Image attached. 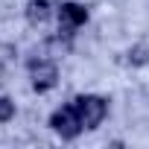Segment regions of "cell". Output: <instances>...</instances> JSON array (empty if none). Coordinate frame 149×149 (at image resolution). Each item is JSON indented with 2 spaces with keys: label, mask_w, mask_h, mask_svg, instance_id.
<instances>
[{
  "label": "cell",
  "mask_w": 149,
  "mask_h": 149,
  "mask_svg": "<svg viewBox=\"0 0 149 149\" xmlns=\"http://www.w3.org/2000/svg\"><path fill=\"white\" fill-rule=\"evenodd\" d=\"M73 105L79 111L82 129H88V132L100 129L102 120L108 117V100L100 97V94H79V97H73Z\"/></svg>",
  "instance_id": "6da1fadb"
},
{
  "label": "cell",
  "mask_w": 149,
  "mask_h": 149,
  "mask_svg": "<svg viewBox=\"0 0 149 149\" xmlns=\"http://www.w3.org/2000/svg\"><path fill=\"white\" fill-rule=\"evenodd\" d=\"M26 70H29V82H32V91L38 94H47L58 85V64L56 58L50 56H35L26 61Z\"/></svg>",
  "instance_id": "7a4b0ae2"
},
{
  "label": "cell",
  "mask_w": 149,
  "mask_h": 149,
  "mask_svg": "<svg viewBox=\"0 0 149 149\" xmlns=\"http://www.w3.org/2000/svg\"><path fill=\"white\" fill-rule=\"evenodd\" d=\"M50 129L61 137V140H76L85 129H82V120H79V111H76V105H73V100L70 102H64V105H58L53 114H50Z\"/></svg>",
  "instance_id": "3957f363"
},
{
  "label": "cell",
  "mask_w": 149,
  "mask_h": 149,
  "mask_svg": "<svg viewBox=\"0 0 149 149\" xmlns=\"http://www.w3.org/2000/svg\"><path fill=\"white\" fill-rule=\"evenodd\" d=\"M88 24V9L79 6V3H70V0H64V3H58V29L73 35L79 26Z\"/></svg>",
  "instance_id": "277c9868"
},
{
  "label": "cell",
  "mask_w": 149,
  "mask_h": 149,
  "mask_svg": "<svg viewBox=\"0 0 149 149\" xmlns=\"http://www.w3.org/2000/svg\"><path fill=\"white\" fill-rule=\"evenodd\" d=\"M24 15H26L29 26H44L53 18V3H50V0H26Z\"/></svg>",
  "instance_id": "5b68a950"
},
{
  "label": "cell",
  "mask_w": 149,
  "mask_h": 149,
  "mask_svg": "<svg viewBox=\"0 0 149 149\" xmlns=\"http://www.w3.org/2000/svg\"><path fill=\"white\" fill-rule=\"evenodd\" d=\"M126 61H129L132 67H146V64H149V44H134V47H129Z\"/></svg>",
  "instance_id": "8992f818"
},
{
  "label": "cell",
  "mask_w": 149,
  "mask_h": 149,
  "mask_svg": "<svg viewBox=\"0 0 149 149\" xmlns=\"http://www.w3.org/2000/svg\"><path fill=\"white\" fill-rule=\"evenodd\" d=\"M15 100L12 97H0V123H9V120H15Z\"/></svg>",
  "instance_id": "52a82bcc"
}]
</instances>
